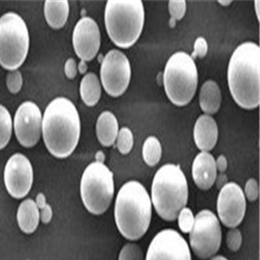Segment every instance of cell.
<instances>
[{"label":"cell","mask_w":260,"mask_h":260,"mask_svg":"<svg viewBox=\"0 0 260 260\" xmlns=\"http://www.w3.org/2000/svg\"><path fill=\"white\" fill-rule=\"evenodd\" d=\"M217 175L214 157L207 152L199 153L192 166V176L200 189L207 191L214 185Z\"/></svg>","instance_id":"cell-16"},{"label":"cell","mask_w":260,"mask_h":260,"mask_svg":"<svg viewBox=\"0 0 260 260\" xmlns=\"http://www.w3.org/2000/svg\"><path fill=\"white\" fill-rule=\"evenodd\" d=\"M210 260H229L223 256H221V255H219V256H213L211 257Z\"/></svg>","instance_id":"cell-40"},{"label":"cell","mask_w":260,"mask_h":260,"mask_svg":"<svg viewBox=\"0 0 260 260\" xmlns=\"http://www.w3.org/2000/svg\"><path fill=\"white\" fill-rule=\"evenodd\" d=\"M77 64L75 60L73 58H70L64 64L65 75L69 79H74L77 75Z\"/></svg>","instance_id":"cell-33"},{"label":"cell","mask_w":260,"mask_h":260,"mask_svg":"<svg viewBox=\"0 0 260 260\" xmlns=\"http://www.w3.org/2000/svg\"><path fill=\"white\" fill-rule=\"evenodd\" d=\"M13 122L8 109L0 104V150L3 149L10 141L12 135Z\"/></svg>","instance_id":"cell-24"},{"label":"cell","mask_w":260,"mask_h":260,"mask_svg":"<svg viewBox=\"0 0 260 260\" xmlns=\"http://www.w3.org/2000/svg\"><path fill=\"white\" fill-rule=\"evenodd\" d=\"M247 203L240 185L229 182L220 190L217 201L219 220L227 228H236L245 217Z\"/></svg>","instance_id":"cell-12"},{"label":"cell","mask_w":260,"mask_h":260,"mask_svg":"<svg viewBox=\"0 0 260 260\" xmlns=\"http://www.w3.org/2000/svg\"><path fill=\"white\" fill-rule=\"evenodd\" d=\"M40 213L37 204L32 199H27L20 204L17 212L18 226L25 234H31L38 226Z\"/></svg>","instance_id":"cell-20"},{"label":"cell","mask_w":260,"mask_h":260,"mask_svg":"<svg viewBox=\"0 0 260 260\" xmlns=\"http://www.w3.org/2000/svg\"><path fill=\"white\" fill-rule=\"evenodd\" d=\"M245 198L250 202L257 201L259 197V185L257 181L254 178H250L245 183Z\"/></svg>","instance_id":"cell-31"},{"label":"cell","mask_w":260,"mask_h":260,"mask_svg":"<svg viewBox=\"0 0 260 260\" xmlns=\"http://www.w3.org/2000/svg\"><path fill=\"white\" fill-rule=\"evenodd\" d=\"M78 68L81 74H85L86 72L87 71V64L86 63L85 61L81 60L80 63L78 64Z\"/></svg>","instance_id":"cell-38"},{"label":"cell","mask_w":260,"mask_h":260,"mask_svg":"<svg viewBox=\"0 0 260 260\" xmlns=\"http://www.w3.org/2000/svg\"><path fill=\"white\" fill-rule=\"evenodd\" d=\"M6 84L11 93H18L23 84V78L20 72L18 70L9 72L7 75Z\"/></svg>","instance_id":"cell-29"},{"label":"cell","mask_w":260,"mask_h":260,"mask_svg":"<svg viewBox=\"0 0 260 260\" xmlns=\"http://www.w3.org/2000/svg\"><path fill=\"white\" fill-rule=\"evenodd\" d=\"M162 147L158 139L154 136L148 137L143 146L144 161L149 167H154L161 160Z\"/></svg>","instance_id":"cell-23"},{"label":"cell","mask_w":260,"mask_h":260,"mask_svg":"<svg viewBox=\"0 0 260 260\" xmlns=\"http://www.w3.org/2000/svg\"><path fill=\"white\" fill-rule=\"evenodd\" d=\"M43 118L40 109L34 102L27 101L21 104L14 118V128L20 145L31 148L41 138Z\"/></svg>","instance_id":"cell-13"},{"label":"cell","mask_w":260,"mask_h":260,"mask_svg":"<svg viewBox=\"0 0 260 260\" xmlns=\"http://www.w3.org/2000/svg\"><path fill=\"white\" fill-rule=\"evenodd\" d=\"M96 129L97 138L102 145H113L118 134L117 118L110 111H104L98 118Z\"/></svg>","instance_id":"cell-18"},{"label":"cell","mask_w":260,"mask_h":260,"mask_svg":"<svg viewBox=\"0 0 260 260\" xmlns=\"http://www.w3.org/2000/svg\"><path fill=\"white\" fill-rule=\"evenodd\" d=\"M118 260H145L144 253L138 244L127 243L122 247Z\"/></svg>","instance_id":"cell-26"},{"label":"cell","mask_w":260,"mask_h":260,"mask_svg":"<svg viewBox=\"0 0 260 260\" xmlns=\"http://www.w3.org/2000/svg\"><path fill=\"white\" fill-rule=\"evenodd\" d=\"M80 92L81 99L86 105L92 107L97 104L101 99L102 87L96 74H85L81 81Z\"/></svg>","instance_id":"cell-22"},{"label":"cell","mask_w":260,"mask_h":260,"mask_svg":"<svg viewBox=\"0 0 260 260\" xmlns=\"http://www.w3.org/2000/svg\"><path fill=\"white\" fill-rule=\"evenodd\" d=\"M221 99V92L215 81L208 80L202 86L199 94L200 106L208 115L217 112Z\"/></svg>","instance_id":"cell-19"},{"label":"cell","mask_w":260,"mask_h":260,"mask_svg":"<svg viewBox=\"0 0 260 260\" xmlns=\"http://www.w3.org/2000/svg\"><path fill=\"white\" fill-rule=\"evenodd\" d=\"M96 161L104 162L105 160V155L104 154L103 152H99L97 153L96 155Z\"/></svg>","instance_id":"cell-39"},{"label":"cell","mask_w":260,"mask_h":260,"mask_svg":"<svg viewBox=\"0 0 260 260\" xmlns=\"http://www.w3.org/2000/svg\"><path fill=\"white\" fill-rule=\"evenodd\" d=\"M152 203L146 188L138 181H129L116 199L115 218L120 233L130 241L145 235L152 219Z\"/></svg>","instance_id":"cell-3"},{"label":"cell","mask_w":260,"mask_h":260,"mask_svg":"<svg viewBox=\"0 0 260 260\" xmlns=\"http://www.w3.org/2000/svg\"><path fill=\"white\" fill-rule=\"evenodd\" d=\"M34 171L29 160L22 154L9 159L4 171V182L9 193L15 199H22L31 190Z\"/></svg>","instance_id":"cell-14"},{"label":"cell","mask_w":260,"mask_h":260,"mask_svg":"<svg viewBox=\"0 0 260 260\" xmlns=\"http://www.w3.org/2000/svg\"><path fill=\"white\" fill-rule=\"evenodd\" d=\"M73 42L80 59L85 62L93 59L101 43V31L96 22L90 17L81 18L74 27Z\"/></svg>","instance_id":"cell-15"},{"label":"cell","mask_w":260,"mask_h":260,"mask_svg":"<svg viewBox=\"0 0 260 260\" xmlns=\"http://www.w3.org/2000/svg\"><path fill=\"white\" fill-rule=\"evenodd\" d=\"M164 83L172 103L177 106L189 104L198 85V71L194 59L185 52L174 53L165 68Z\"/></svg>","instance_id":"cell-6"},{"label":"cell","mask_w":260,"mask_h":260,"mask_svg":"<svg viewBox=\"0 0 260 260\" xmlns=\"http://www.w3.org/2000/svg\"><path fill=\"white\" fill-rule=\"evenodd\" d=\"M42 132L53 156L69 157L78 145L81 132L80 115L73 102L64 97L53 100L44 113Z\"/></svg>","instance_id":"cell-1"},{"label":"cell","mask_w":260,"mask_h":260,"mask_svg":"<svg viewBox=\"0 0 260 260\" xmlns=\"http://www.w3.org/2000/svg\"><path fill=\"white\" fill-rule=\"evenodd\" d=\"M259 2L257 1V2H255V8H256L257 16V18H258V20H259Z\"/></svg>","instance_id":"cell-41"},{"label":"cell","mask_w":260,"mask_h":260,"mask_svg":"<svg viewBox=\"0 0 260 260\" xmlns=\"http://www.w3.org/2000/svg\"><path fill=\"white\" fill-rule=\"evenodd\" d=\"M229 183V178L225 173H219L216 177L215 183L217 189L220 190Z\"/></svg>","instance_id":"cell-36"},{"label":"cell","mask_w":260,"mask_h":260,"mask_svg":"<svg viewBox=\"0 0 260 260\" xmlns=\"http://www.w3.org/2000/svg\"><path fill=\"white\" fill-rule=\"evenodd\" d=\"M113 175L103 162H93L85 169L80 191L85 208L90 213L101 215L111 205L114 194Z\"/></svg>","instance_id":"cell-8"},{"label":"cell","mask_w":260,"mask_h":260,"mask_svg":"<svg viewBox=\"0 0 260 260\" xmlns=\"http://www.w3.org/2000/svg\"><path fill=\"white\" fill-rule=\"evenodd\" d=\"M219 4H221L222 6H228L232 3L231 1H219L218 2Z\"/></svg>","instance_id":"cell-42"},{"label":"cell","mask_w":260,"mask_h":260,"mask_svg":"<svg viewBox=\"0 0 260 260\" xmlns=\"http://www.w3.org/2000/svg\"><path fill=\"white\" fill-rule=\"evenodd\" d=\"M260 49L252 42L241 44L234 51L228 69V81L232 97L247 110L259 104Z\"/></svg>","instance_id":"cell-2"},{"label":"cell","mask_w":260,"mask_h":260,"mask_svg":"<svg viewBox=\"0 0 260 260\" xmlns=\"http://www.w3.org/2000/svg\"><path fill=\"white\" fill-rule=\"evenodd\" d=\"M194 217L193 213L189 208H183L179 212L176 219H178V226L183 233L187 234L191 232L193 227Z\"/></svg>","instance_id":"cell-27"},{"label":"cell","mask_w":260,"mask_h":260,"mask_svg":"<svg viewBox=\"0 0 260 260\" xmlns=\"http://www.w3.org/2000/svg\"><path fill=\"white\" fill-rule=\"evenodd\" d=\"M221 242L222 230L217 216L209 210L200 211L189 232L190 247L195 256L210 259L219 251Z\"/></svg>","instance_id":"cell-9"},{"label":"cell","mask_w":260,"mask_h":260,"mask_svg":"<svg viewBox=\"0 0 260 260\" xmlns=\"http://www.w3.org/2000/svg\"><path fill=\"white\" fill-rule=\"evenodd\" d=\"M243 237L240 230L232 228L228 231L226 243L228 248L232 252H237L240 249L242 245Z\"/></svg>","instance_id":"cell-28"},{"label":"cell","mask_w":260,"mask_h":260,"mask_svg":"<svg viewBox=\"0 0 260 260\" xmlns=\"http://www.w3.org/2000/svg\"><path fill=\"white\" fill-rule=\"evenodd\" d=\"M145 260H192L187 241L173 229L160 231L148 247Z\"/></svg>","instance_id":"cell-11"},{"label":"cell","mask_w":260,"mask_h":260,"mask_svg":"<svg viewBox=\"0 0 260 260\" xmlns=\"http://www.w3.org/2000/svg\"><path fill=\"white\" fill-rule=\"evenodd\" d=\"M105 24L116 46L128 48L140 37L145 22V9L140 0H110L105 9Z\"/></svg>","instance_id":"cell-5"},{"label":"cell","mask_w":260,"mask_h":260,"mask_svg":"<svg viewBox=\"0 0 260 260\" xmlns=\"http://www.w3.org/2000/svg\"><path fill=\"white\" fill-rule=\"evenodd\" d=\"M44 11L46 22L51 27L55 29L61 28L68 19L69 2L46 1Z\"/></svg>","instance_id":"cell-21"},{"label":"cell","mask_w":260,"mask_h":260,"mask_svg":"<svg viewBox=\"0 0 260 260\" xmlns=\"http://www.w3.org/2000/svg\"><path fill=\"white\" fill-rule=\"evenodd\" d=\"M36 204L37 207L41 209L46 204V198L45 195L43 193H39L36 197Z\"/></svg>","instance_id":"cell-37"},{"label":"cell","mask_w":260,"mask_h":260,"mask_svg":"<svg viewBox=\"0 0 260 260\" xmlns=\"http://www.w3.org/2000/svg\"><path fill=\"white\" fill-rule=\"evenodd\" d=\"M101 78L107 93L113 97L121 96L131 79V66L126 55L118 50L107 53L102 62Z\"/></svg>","instance_id":"cell-10"},{"label":"cell","mask_w":260,"mask_h":260,"mask_svg":"<svg viewBox=\"0 0 260 260\" xmlns=\"http://www.w3.org/2000/svg\"><path fill=\"white\" fill-rule=\"evenodd\" d=\"M215 166L217 171L219 173H224L228 168V161L224 155H220L217 160H215Z\"/></svg>","instance_id":"cell-35"},{"label":"cell","mask_w":260,"mask_h":260,"mask_svg":"<svg viewBox=\"0 0 260 260\" xmlns=\"http://www.w3.org/2000/svg\"><path fill=\"white\" fill-rule=\"evenodd\" d=\"M118 150L123 155L129 154L134 146V136L128 127H124L118 131L117 139Z\"/></svg>","instance_id":"cell-25"},{"label":"cell","mask_w":260,"mask_h":260,"mask_svg":"<svg viewBox=\"0 0 260 260\" xmlns=\"http://www.w3.org/2000/svg\"><path fill=\"white\" fill-rule=\"evenodd\" d=\"M169 10L171 14L172 22L182 19L186 12L185 1H170L169 3Z\"/></svg>","instance_id":"cell-30"},{"label":"cell","mask_w":260,"mask_h":260,"mask_svg":"<svg viewBox=\"0 0 260 260\" xmlns=\"http://www.w3.org/2000/svg\"><path fill=\"white\" fill-rule=\"evenodd\" d=\"M195 144L202 152L213 149L217 144L219 130L214 118L210 115H201L195 123L193 131Z\"/></svg>","instance_id":"cell-17"},{"label":"cell","mask_w":260,"mask_h":260,"mask_svg":"<svg viewBox=\"0 0 260 260\" xmlns=\"http://www.w3.org/2000/svg\"><path fill=\"white\" fill-rule=\"evenodd\" d=\"M41 218L42 222L43 223L47 224L50 222L52 218V208L49 204H46L43 208L41 209Z\"/></svg>","instance_id":"cell-34"},{"label":"cell","mask_w":260,"mask_h":260,"mask_svg":"<svg viewBox=\"0 0 260 260\" xmlns=\"http://www.w3.org/2000/svg\"><path fill=\"white\" fill-rule=\"evenodd\" d=\"M152 203L157 215L166 221H175L189 198L187 181L180 167L166 164L155 174Z\"/></svg>","instance_id":"cell-4"},{"label":"cell","mask_w":260,"mask_h":260,"mask_svg":"<svg viewBox=\"0 0 260 260\" xmlns=\"http://www.w3.org/2000/svg\"><path fill=\"white\" fill-rule=\"evenodd\" d=\"M208 45L207 41L204 37H200L194 42V52H192L191 57L194 59L197 57L203 58L207 54Z\"/></svg>","instance_id":"cell-32"},{"label":"cell","mask_w":260,"mask_h":260,"mask_svg":"<svg viewBox=\"0 0 260 260\" xmlns=\"http://www.w3.org/2000/svg\"><path fill=\"white\" fill-rule=\"evenodd\" d=\"M29 35L25 21L9 12L0 18V64L12 71L24 63L28 53Z\"/></svg>","instance_id":"cell-7"}]
</instances>
